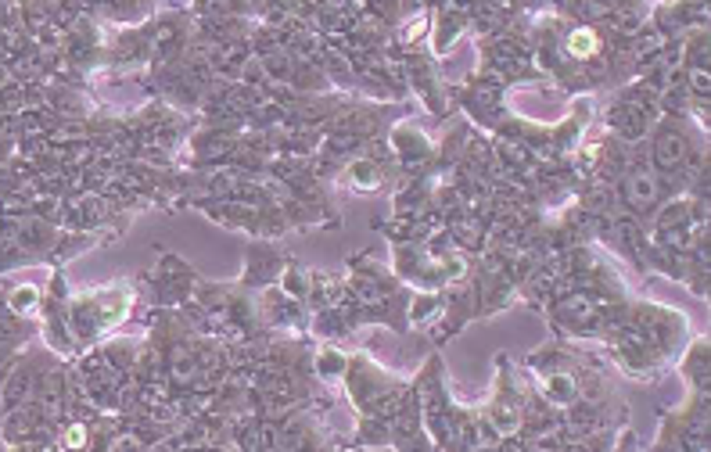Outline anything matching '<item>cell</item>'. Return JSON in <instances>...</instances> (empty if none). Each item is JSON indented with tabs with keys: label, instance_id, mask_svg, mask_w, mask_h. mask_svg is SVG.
Wrapping results in <instances>:
<instances>
[{
	"label": "cell",
	"instance_id": "cell-6",
	"mask_svg": "<svg viewBox=\"0 0 711 452\" xmlns=\"http://www.w3.org/2000/svg\"><path fill=\"white\" fill-rule=\"evenodd\" d=\"M36 287H18V291L11 295V309L15 313H29V309H36Z\"/></svg>",
	"mask_w": 711,
	"mask_h": 452
},
{
	"label": "cell",
	"instance_id": "cell-2",
	"mask_svg": "<svg viewBox=\"0 0 711 452\" xmlns=\"http://www.w3.org/2000/svg\"><path fill=\"white\" fill-rule=\"evenodd\" d=\"M686 155V144H683V137H676V133H664L661 140H658V162L661 166H676V162Z\"/></svg>",
	"mask_w": 711,
	"mask_h": 452
},
{
	"label": "cell",
	"instance_id": "cell-1",
	"mask_svg": "<svg viewBox=\"0 0 711 452\" xmlns=\"http://www.w3.org/2000/svg\"><path fill=\"white\" fill-rule=\"evenodd\" d=\"M625 198H629V205H636V209L654 205L658 201V180L651 173H633L629 180H625Z\"/></svg>",
	"mask_w": 711,
	"mask_h": 452
},
{
	"label": "cell",
	"instance_id": "cell-3",
	"mask_svg": "<svg viewBox=\"0 0 711 452\" xmlns=\"http://www.w3.org/2000/svg\"><path fill=\"white\" fill-rule=\"evenodd\" d=\"M596 47H600V40H596L593 29H575L571 40H568V51L575 58H589V54H596Z\"/></svg>",
	"mask_w": 711,
	"mask_h": 452
},
{
	"label": "cell",
	"instance_id": "cell-5",
	"mask_svg": "<svg viewBox=\"0 0 711 452\" xmlns=\"http://www.w3.org/2000/svg\"><path fill=\"white\" fill-rule=\"evenodd\" d=\"M378 180L381 176H378V169H374L370 162H356V166H352V183H356V187L370 191V187H378Z\"/></svg>",
	"mask_w": 711,
	"mask_h": 452
},
{
	"label": "cell",
	"instance_id": "cell-4",
	"mask_svg": "<svg viewBox=\"0 0 711 452\" xmlns=\"http://www.w3.org/2000/svg\"><path fill=\"white\" fill-rule=\"evenodd\" d=\"M546 395H550L553 402H571V399H575V381H571L568 374L546 377Z\"/></svg>",
	"mask_w": 711,
	"mask_h": 452
}]
</instances>
